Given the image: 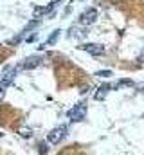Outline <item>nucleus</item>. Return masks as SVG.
Segmentation results:
<instances>
[{"label": "nucleus", "mask_w": 144, "mask_h": 155, "mask_svg": "<svg viewBox=\"0 0 144 155\" xmlns=\"http://www.w3.org/2000/svg\"><path fill=\"white\" fill-rule=\"evenodd\" d=\"M65 135H67V126L60 124V126L52 128V130L47 134V141H49L51 144H60V143L65 139Z\"/></svg>", "instance_id": "f257e3e1"}, {"label": "nucleus", "mask_w": 144, "mask_h": 155, "mask_svg": "<svg viewBox=\"0 0 144 155\" xmlns=\"http://www.w3.org/2000/svg\"><path fill=\"white\" fill-rule=\"evenodd\" d=\"M16 71H18V69H15L13 65H7V67H5V69L2 71V76H0V85L7 88V87H9V85H11V83L15 81Z\"/></svg>", "instance_id": "f03ea898"}, {"label": "nucleus", "mask_w": 144, "mask_h": 155, "mask_svg": "<svg viewBox=\"0 0 144 155\" xmlns=\"http://www.w3.org/2000/svg\"><path fill=\"white\" fill-rule=\"evenodd\" d=\"M69 117H70L72 123H79L87 117V105L83 103H77L76 107H72V110L69 112Z\"/></svg>", "instance_id": "7ed1b4c3"}, {"label": "nucleus", "mask_w": 144, "mask_h": 155, "mask_svg": "<svg viewBox=\"0 0 144 155\" xmlns=\"http://www.w3.org/2000/svg\"><path fill=\"white\" fill-rule=\"evenodd\" d=\"M79 49L81 51H87L92 56H103L106 52L105 51V45H101V43H83V45H79Z\"/></svg>", "instance_id": "20e7f679"}, {"label": "nucleus", "mask_w": 144, "mask_h": 155, "mask_svg": "<svg viewBox=\"0 0 144 155\" xmlns=\"http://www.w3.org/2000/svg\"><path fill=\"white\" fill-rule=\"evenodd\" d=\"M96 18H97V11L94 7H90V9H87L79 15V24L81 25H90V24L96 22Z\"/></svg>", "instance_id": "39448f33"}, {"label": "nucleus", "mask_w": 144, "mask_h": 155, "mask_svg": "<svg viewBox=\"0 0 144 155\" xmlns=\"http://www.w3.org/2000/svg\"><path fill=\"white\" fill-rule=\"evenodd\" d=\"M41 61H43V60H41L40 56H31V58H27V60H25L22 65H18L16 69H18V71H20V69L33 71V69H36V67H40V65H41Z\"/></svg>", "instance_id": "423d86ee"}, {"label": "nucleus", "mask_w": 144, "mask_h": 155, "mask_svg": "<svg viewBox=\"0 0 144 155\" xmlns=\"http://www.w3.org/2000/svg\"><path fill=\"white\" fill-rule=\"evenodd\" d=\"M54 7H56V4H54V2H51V4H49V5H45V7H43V5H40V7H34V11H33V16H34V18L45 16V15H49V13L54 9Z\"/></svg>", "instance_id": "0eeeda50"}, {"label": "nucleus", "mask_w": 144, "mask_h": 155, "mask_svg": "<svg viewBox=\"0 0 144 155\" xmlns=\"http://www.w3.org/2000/svg\"><path fill=\"white\" fill-rule=\"evenodd\" d=\"M110 88H113V85H110V83H103L99 88H97V92L94 94V97H96V101H103L105 97L108 96V92H110Z\"/></svg>", "instance_id": "6e6552de"}, {"label": "nucleus", "mask_w": 144, "mask_h": 155, "mask_svg": "<svg viewBox=\"0 0 144 155\" xmlns=\"http://www.w3.org/2000/svg\"><path fill=\"white\" fill-rule=\"evenodd\" d=\"M60 33H61L60 29H56V31H52V33H51V36H49V40H47V43H43V45H41L40 49H43L45 45H54V43L58 41V38H60Z\"/></svg>", "instance_id": "1a4fd4ad"}, {"label": "nucleus", "mask_w": 144, "mask_h": 155, "mask_svg": "<svg viewBox=\"0 0 144 155\" xmlns=\"http://www.w3.org/2000/svg\"><path fill=\"white\" fill-rule=\"evenodd\" d=\"M38 25H40V20H33V22H29V24H27V25H25V27H24V31H22V33H20V38H22V36H24V35H27V33H29V31H33V29H34V27H38Z\"/></svg>", "instance_id": "9d476101"}, {"label": "nucleus", "mask_w": 144, "mask_h": 155, "mask_svg": "<svg viewBox=\"0 0 144 155\" xmlns=\"http://www.w3.org/2000/svg\"><path fill=\"white\" fill-rule=\"evenodd\" d=\"M18 134H20L24 139H29V137H33V130H31L29 126H20V128H18Z\"/></svg>", "instance_id": "9b49d317"}, {"label": "nucleus", "mask_w": 144, "mask_h": 155, "mask_svg": "<svg viewBox=\"0 0 144 155\" xmlns=\"http://www.w3.org/2000/svg\"><path fill=\"white\" fill-rule=\"evenodd\" d=\"M69 36H74V38H83V36H85V31H81V29H79V27H76V25H74V27H70V31H69Z\"/></svg>", "instance_id": "f8f14e48"}, {"label": "nucleus", "mask_w": 144, "mask_h": 155, "mask_svg": "<svg viewBox=\"0 0 144 155\" xmlns=\"http://www.w3.org/2000/svg\"><path fill=\"white\" fill-rule=\"evenodd\" d=\"M121 87H133V81L132 79H119L115 85H113V88L117 90V88H121Z\"/></svg>", "instance_id": "ddd939ff"}, {"label": "nucleus", "mask_w": 144, "mask_h": 155, "mask_svg": "<svg viewBox=\"0 0 144 155\" xmlns=\"http://www.w3.org/2000/svg\"><path fill=\"white\" fill-rule=\"evenodd\" d=\"M96 76H99V78H105V79H106V78H110V76H112V71H99V72H97Z\"/></svg>", "instance_id": "4468645a"}, {"label": "nucleus", "mask_w": 144, "mask_h": 155, "mask_svg": "<svg viewBox=\"0 0 144 155\" xmlns=\"http://www.w3.org/2000/svg\"><path fill=\"white\" fill-rule=\"evenodd\" d=\"M47 152H49L47 144H40V153H47Z\"/></svg>", "instance_id": "2eb2a0df"}, {"label": "nucleus", "mask_w": 144, "mask_h": 155, "mask_svg": "<svg viewBox=\"0 0 144 155\" xmlns=\"http://www.w3.org/2000/svg\"><path fill=\"white\" fill-rule=\"evenodd\" d=\"M137 61L139 63H144V47H142V51H141V54H139V58H137Z\"/></svg>", "instance_id": "dca6fc26"}, {"label": "nucleus", "mask_w": 144, "mask_h": 155, "mask_svg": "<svg viewBox=\"0 0 144 155\" xmlns=\"http://www.w3.org/2000/svg\"><path fill=\"white\" fill-rule=\"evenodd\" d=\"M4 96H5V87L0 85V99H4Z\"/></svg>", "instance_id": "f3484780"}, {"label": "nucleus", "mask_w": 144, "mask_h": 155, "mask_svg": "<svg viewBox=\"0 0 144 155\" xmlns=\"http://www.w3.org/2000/svg\"><path fill=\"white\" fill-rule=\"evenodd\" d=\"M34 40H36V35H31V36L27 38V41H34Z\"/></svg>", "instance_id": "a211bd4d"}, {"label": "nucleus", "mask_w": 144, "mask_h": 155, "mask_svg": "<svg viewBox=\"0 0 144 155\" xmlns=\"http://www.w3.org/2000/svg\"><path fill=\"white\" fill-rule=\"evenodd\" d=\"M142 90H144V87H142Z\"/></svg>", "instance_id": "6ab92c4d"}]
</instances>
